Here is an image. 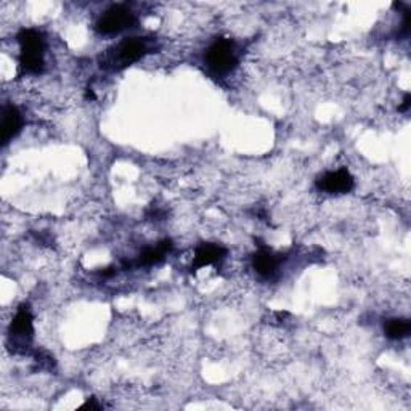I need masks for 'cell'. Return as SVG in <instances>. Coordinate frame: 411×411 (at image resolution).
<instances>
[{
  "instance_id": "obj_6",
  "label": "cell",
  "mask_w": 411,
  "mask_h": 411,
  "mask_svg": "<svg viewBox=\"0 0 411 411\" xmlns=\"http://www.w3.org/2000/svg\"><path fill=\"white\" fill-rule=\"evenodd\" d=\"M33 315H31L28 307H21L10 325V338L14 340H20V343H26L33 338Z\"/></svg>"
},
{
  "instance_id": "obj_4",
  "label": "cell",
  "mask_w": 411,
  "mask_h": 411,
  "mask_svg": "<svg viewBox=\"0 0 411 411\" xmlns=\"http://www.w3.org/2000/svg\"><path fill=\"white\" fill-rule=\"evenodd\" d=\"M147 42L143 39L130 37V39L123 41L111 50L108 55V65L115 69L125 68L140 60L142 56L147 53Z\"/></svg>"
},
{
  "instance_id": "obj_2",
  "label": "cell",
  "mask_w": 411,
  "mask_h": 411,
  "mask_svg": "<svg viewBox=\"0 0 411 411\" xmlns=\"http://www.w3.org/2000/svg\"><path fill=\"white\" fill-rule=\"evenodd\" d=\"M206 63L212 73L229 74L238 65L235 46L230 41L220 39L212 43L206 52Z\"/></svg>"
},
{
  "instance_id": "obj_10",
  "label": "cell",
  "mask_w": 411,
  "mask_h": 411,
  "mask_svg": "<svg viewBox=\"0 0 411 411\" xmlns=\"http://www.w3.org/2000/svg\"><path fill=\"white\" fill-rule=\"evenodd\" d=\"M170 248H172V243H170L169 239H166V241L160 243L157 246H155V248L147 249L140 256V265H145V267H150V265L160 264L164 259V256H166L167 252L170 251Z\"/></svg>"
},
{
  "instance_id": "obj_11",
  "label": "cell",
  "mask_w": 411,
  "mask_h": 411,
  "mask_svg": "<svg viewBox=\"0 0 411 411\" xmlns=\"http://www.w3.org/2000/svg\"><path fill=\"white\" fill-rule=\"evenodd\" d=\"M385 336L389 339H394V340H400L403 338H407L410 331H411V323L408 320L405 318H394V320H389L387 323H385Z\"/></svg>"
},
{
  "instance_id": "obj_5",
  "label": "cell",
  "mask_w": 411,
  "mask_h": 411,
  "mask_svg": "<svg viewBox=\"0 0 411 411\" xmlns=\"http://www.w3.org/2000/svg\"><path fill=\"white\" fill-rule=\"evenodd\" d=\"M318 185L328 193H349L353 188V177L349 170L339 169L321 177Z\"/></svg>"
},
{
  "instance_id": "obj_7",
  "label": "cell",
  "mask_w": 411,
  "mask_h": 411,
  "mask_svg": "<svg viewBox=\"0 0 411 411\" xmlns=\"http://www.w3.org/2000/svg\"><path fill=\"white\" fill-rule=\"evenodd\" d=\"M23 125V116L20 110L14 105L4 108L2 115V145H9L18 135Z\"/></svg>"
},
{
  "instance_id": "obj_12",
  "label": "cell",
  "mask_w": 411,
  "mask_h": 411,
  "mask_svg": "<svg viewBox=\"0 0 411 411\" xmlns=\"http://www.w3.org/2000/svg\"><path fill=\"white\" fill-rule=\"evenodd\" d=\"M410 101H411V100H410V95H405V100H403V105H402V106H400V108H398V110H400V111H407V110L410 108Z\"/></svg>"
},
{
  "instance_id": "obj_3",
  "label": "cell",
  "mask_w": 411,
  "mask_h": 411,
  "mask_svg": "<svg viewBox=\"0 0 411 411\" xmlns=\"http://www.w3.org/2000/svg\"><path fill=\"white\" fill-rule=\"evenodd\" d=\"M135 21V14L129 7H125V5H113L111 9L106 10L105 14L98 18L97 31L105 36L118 34L124 29L134 26Z\"/></svg>"
},
{
  "instance_id": "obj_1",
  "label": "cell",
  "mask_w": 411,
  "mask_h": 411,
  "mask_svg": "<svg viewBox=\"0 0 411 411\" xmlns=\"http://www.w3.org/2000/svg\"><path fill=\"white\" fill-rule=\"evenodd\" d=\"M20 42V65L26 73H41L43 68V39L34 29H23L18 36Z\"/></svg>"
},
{
  "instance_id": "obj_9",
  "label": "cell",
  "mask_w": 411,
  "mask_h": 411,
  "mask_svg": "<svg viewBox=\"0 0 411 411\" xmlns=\"http://www.w3.org/2000/svg\"><path fill=\"white\" fill-rule=\"evenodd\" d=\"M276 264H278L276 257L271 254L270 251H265V249L259 251L254 256V259H252V267H254L257 274L262 276H270L271 274H274L276 269Z\"/></svg>"
},
{
  "instance_id": "obj_8",
  "label": "cell",
  "mask_w": 411,
  "mask_h": 411,
  "mask_svg": "<svg viewBox=\"0 0 411 411\" xmlns=\"http://www.w3.org/2000/svg\"><path fill=\"white\" fill-rule=\"evenodd\" d=\"M225 256V249L220 248L217 244H201L198 249H196L194 254V267L201 269L206 267V265H212L219 262L220 259Z\"/></svg>"
}]
</instances>
